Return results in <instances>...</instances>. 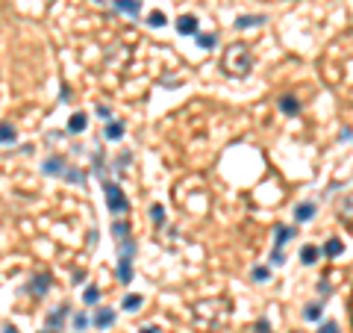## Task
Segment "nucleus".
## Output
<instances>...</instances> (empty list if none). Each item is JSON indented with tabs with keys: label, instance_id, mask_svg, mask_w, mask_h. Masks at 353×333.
<instances>
[{
	"label": "nucleus",
	"instance_id": "19",
	"mask_svg": "<svg viewBox=\"0 0 353 333\" xmlns=\"http://www.w3.org/2000/svg\"><path fill=\"white\" fill-rule=\"evenodd\" d=\"M141 304H144V298H141V295H124V304H121V307H124L127 313H135Z\"/></svg>",
	"mask_w": 353,
	"mask_h": 333
},
{
	"label": "nucleus",
	"instance_id": "22",
	"mask_svg": "<svg viewBox=\"0 0 353 333\" xmlns=\"http://www.w3.org/2000/svg\"><path fill=\"white\" fill-rule=\"evenodd\" d=\"M15 127H12V124H6V121H3V124H0V142H15Z\"/></svg>",
	"mask_w": 353,
	"mask_h": 333
},
{
	"label": "nucleus",
	"instance_id": "34",
	"mask_svg": "<svg viewBox=\"0 0 353 333\" xmlns=\"http://www.w3.org/2000/svg\"><path fill=\"white\" fill-rule=\"evenodd\" d=\"M3 333H18V331H15V328H6V331H3Z\"/></svg>",
	"mask_w": 353,
	"mask_h": 333
},
{
	"label": "nucleus",
	"instance_id": "23",
	"mask_svg": "<svg viewBox=\"0 0 353 333\" xmlns=\"http://www.w3.org/2000/svg\"><path fill=\"white\" fill-rule=\"evenodd\" d=\"M165 21H168V18H165V12H159V9L147 15V24H150V27H165Z\"/></svg>",
	"mask_w": 353,
	"mask_h": 333
},
{
	"label": "nucleus",
	"instance_id": "21",
	"mask_svg": "<svg viewBox=\"0 0 353 333\" xmlns=\"http://www.w3.org/2000/svg\"><path fill=\"white\" fill-rule=\"evenodd\" d=\"M112 233L118 236V242H127V239H129V227L124 224V221H115V224H112Z\"/></svg>",
	"mask_w": 353,
	"mask_h": 333
},
{
	"label": "nucleus",
	"instance_id": "20",
	"mask_svg": "<svg viewBox=\"0 0 353 333\" xmlns=\"http://www.w3.org/2000/svg\"><path fill=\"white\" fill-rule=\"evenodd\" d=\"M197 35V44H200V47H206V50H209V47H215V41H218V38H215V33H194Z\"/></svg>",
	"mask_w": 353,
	"mask_h": 333
},
{
	"label": "nucleus",
	"instance_id": "9",
	"mask_svg": "<svg viewBox=\"0 0 353 333\" xmlns=\"http://www.w3.org/2000/svg\"><path fill=\"white\" fill-rule=\"evenodd\" d=\"M294 236V227H286V224H277V239H274V251H283V245Z\"/></svg>",
	"mask_w": 353,
	"mask_h": 333
},
{
	"label": "nucleus",
	"instance_id": "7",
	"mask_svg": "<svg viewBox=\"0 0 353 333\" xmlns=\"http://www.w3.org/2000/svg\"><path fill=\"white\" fill-rule=\"evenodd\" d=\"M312 215H315V203H312V200H303V203L294 209V221H312Z\"/></svg>",
	"mask_w": 353,
	"mask_h": 333
},
{
	"label": "nucleus",
	"instance_id": "31",
	"mask_svg": "<svg viewBox=\"0 0 353 333\" xmlns=\"http://www.w3.org/2000/svg\"><path fill=\"white\" fill-rule=\"evenodd\" d=\"M68 180H77V183H83L86 177H83V174H77V171H68Z\"/></svg>",
	"mask_w": 353,
	"mask_h": 333
},
{
	"label": "nucleus",
	"instance_id": "14",
	"mask_svg": "<svg viewBox=\"0 0 353 333\" xmlns=\"http://www.w3.org/2000/svg\"><path fill=\"white\" fill-rule=\"evenodd\" d=\"M265 21H268L265 15H241V18L235 21V27H238V30H247V27H253V24H265Z\"/></svg>",
	"mask_w": 353,
	"mask_h": 333
},
{
	"label": "nucleus",
	"instance_id": "1",
	"mask_svg": "<svg viewBox=\"0 0 353 333\" xmlns=\"http://www.w3.org/2000/svg\"><path fill=\"white\" fill-rule=\"evenodd\" d=\"M221 68H224L227 74H233V77H247L250 68H253L250 50H247L244 44H233L224 53V59H221Z\"/></svg>",
	"mask_w": 353,
	"mask_h": 333
},
{
	"label": "nucleus",
	"instance_id": "27",
	"mask_svg": "<svg viewBox=\"0 0 353 333\" xmlns=\"http://www.w3.org/2000/svg\"><path fill=\"white\" fill-rule=\"evenodd\" d=\"M268 274H271V271H268V268H265V266L253 268V280H268Z\"/></svg>",
	"mask_w": 353,
	"mask_h": 333
},
{
	"label": "nucleus",
	"instance_id": "29",
	"mask_svg": "<svg viewBox=\"0 0 353 333\" xmlns=\"http://www.w3.org/2000/svg\"><path fill=\"white\" fill-rule=\"evenodd\" d=\"M97 115H100V118H112V109H109V106H97Z\"/></svg>",
	"mask_w": 353,
	"mask_h": 333
},
{
	"label": "nucleus",
	"instance_id": "25",
	"mask_svg": "<svg viewBox=\"0 0 353 333\" xmlns=\"http://www.w3.org/2000/svg\"><path fill=\"white\" fill-rule=\"evenodd\" d=\"M150 218H153V224H162V221H165V209H162V203H153V206H150Z\"/></svg>",
	"mask_w": 353,
	"mask_h": 333
},
{
	"label": "nucleus",
	"instance_id": "15",
	"mask_svg": "<svg viewBox=\"0 0 353 333\" xmlns=\"http://www.w3.org/2000/svg\"><path fill=\"white\" fill-rule=\"evenodd\" d=\"M280 109H283L286 115H297V112H300V103L291 98V95H283V98H280Z\"/></svg>",
	"mask_w": 353,
	"mask_h": 333
},
{
	"label": "nucleus",
	"instance_id": "32",
	"mask_svg": "<svg viewBox=\"0 0 353 333\" xmlns=\"http://www.w3.org/2000/svg\"><path fill=\"white\" fill-rule=\"evenodd\" d=\"M339 139H342V142H351V127H345V130H342V136H339Z\"/></svg>",
	"mask_w": 353,
	"mask_h": 333
},
{
	"label": "nucleus",
	"instance_id": "8",
	"mask_svg": "<svg viewBox=\"0 0 353 333\" xmlns=\"http://www.w3.org/2000/svg\"><path fill=\"white\" fill-rule=\"evenodd\" d=\"M118 277H121V283H129V280H132V263H129V254H121V260H118Z\"/></svg>",
	"mask_w": 353,
	"mask_h": 333
},
{
	"label": "nucleus",
	"instance_id": "13",
	"mask_svg": "<svg viewBox=\"0 0 353 333\" xmlns=\"http://www.w3.org/2000/svg\"><path fill=\"white\" fill-rule=\"evenodd\" d=\"M44 174H65V160L62 157H50V160H44Z\"/></svg>",
	"mask_w": 353,
	"mask_h": 333
},
{
	"label": "nucleus",
	"instance_id": "26",
	"mask_svg": "<svg viewBox=\"0 0 353 333\" xmlns=\"http://www.w3.org/2000/svg\"><path fill=\"white\" fill-rule=\"evenodd\" d=\"M97 298H100V289H97V286H89V289L83 292V301H86V304H97Z\"/></svg>",
	"mask_w": 353,
	"mask_h": 333
},
{
	"label": "nucleus",
	"instance_id": "5",
	"mask_svg": "<svg viewBox=\"0 0 353 333\" xmlns=\"http://www.w3.org/2000/svg\"><path fill=\"white\" fill-rule=\"evenodd\" d=\"M177 30L183 35H194L197 33V18L194 15H183V18H177Z\"/></svg>",
	"mask_w": 353,
	"mask_h": 333
},
{
	"label": "nucleus",
	"instance_id": "24",
	"mask_svg": "<svg viewBox=\"0 0 353 333\" xmlns=\"http://www.w3.org/2000/svg\"><path fill=\"white\" fill-rule=\"evenodd\" d=\"M86 328H89V316H86V313H77V316H74V331H86Z\"/></svg>",
	"mask_w": 353,
	"mask_h": 333
},
{
	"label": "nucleus",
	"instance_id": "6",
	"mask_svg": "<svg viewBox=\"0 0 353 333\" xmlns=\"http://www.w3.org/2000/svg\"><path fill=\"white\" fill-rule=\"evenodd\" d=\"M115 9L124 12V15H129V18H135V15L141 12V3H138V0H115Z\"/></svg>",
	"mask_w": 353,
	"mask_h": 333
},
{
	"label": "nucleus",
	"instance_id": "28",
	"mask_svg": "<svg viewBox=\"0 0 353 333\" xmlns=\"http://www.w3.org/2000/svg\"><path fill=\"white\" fill-rule=\"evenodd\" d=\"M318 333H339V325H336V322H327V325L318 328Z\"/></svg>",
	"mask_w": 353,
	"mask_h": 333
},
{
	"label": "nucleus",
	"instance_id": "18",
	"mask_svg": "<svg viewBox=\"0 0 353 333\" xmlns=\"http://www.w3.org/2000/svg\"><path fill=\"white\" fill-rule=\"evenodd\" d=\"M321 316H324V307H321V304H309V307L303 310V319H306V322H318Z\"/></svg>",
	"mask_w": 353,
	"mask_h": 333
},
{
	"label": "nucleus",
	"instance_id": "17",
	"mask_svg": "<svg viewBox=\"0 0 353 333\" xmlns=\"http://www.w3.org/2000/svg\"><path fill=\"white\" fill-rule=\"evenodd\" d=\"M300 260H303V266H312V263L318 260V248H315V245H303V251H300Z\"/></svg>",
	"mask_w": 353,
	"mask_h": 333
},
{
	"label": "nucleus",
	"instance_id": "30",
	"mask_svg": "<svg viewBox=\"0 0 353 333\" xmlns=\"http://www.w3.org/2000/svg\"><path fill=\"white\" fill-rule=\"evenodd\" d=\"M256 333H268V322H265V319H259L256 322Z\"/></svg>",
	"mask_w": 353,
	"mask_h": 333
},
{
	"label": "nucleus",
	"instance_id": "33",
	"mask_svg": "<svg viewBox=\"0 0 353 333\" xmlns=\"http://www.w3.org/2000/svg\"><path fill=\"white\" fill-rule=\"evenodd\" d=\"M141 333H159V328H153V325H150V328H141Z\"/></svg>",
	"mask_w": 353,
	"mask_h": 333
},
{
	"label": "nucleus",
	"instance_id": "2",
	"mask_svg": "<svg viewBox=\"0 0 353 333\" xmlns=\"http://www.w3.org/2000/svg\"><path fill=\"white\" fill-rule=\"evenodd\" d=\"M103 195H106V206H109V212H115V215H121V212L129 206V200L124 198V192H121L118 183H103Z\"/></svg>",
	"mask_w": 353,
	"mask_h": 333
},
{
	"label": "nucleus",
	"instance_id": "11",
	"mask_svg": "<svg viewBox=\"0 0 353 333\" xmlns=\"http://www.w3.org/2000/svg\"><path fill=\"white\" fill-rule=\"evenodd\" d=\"M86 124H89V118H86L83 112H74V115L68 118V133H83Z\"/></svg>",
	"mask_w": 353,
	"mask_h": 333
},
{
	"label": "nucleus",
	"instance_id": "3",
	"mask_svg": "<svg viewBox=\"0 0 353 333\" xmlns=\"http://www.w3.org/2000/svg\"><path fill=\"white\" fill-rule=\"evenodd\" d=\"M65 319H68V304H62V307H56L50 316H47V333H56L65 328Z\"/></svg>",
	"mask_w": 353,
	"mask_h": 333
},
{
	"label": "nucleus",
	"instance_id": "16",
	"mask_svg": "<svg viewBox=\"0 0 353 333\" xmlns=\"http://www.w3.org/2000/svg\"><path fill=\"white\" fill-rule=\"evenodd\" d=\"M342 251H345L342 239H327V242H324V254H327V257H339Z\"/></svg>",
	"mask_w": 353,
	"mask_h": 333
},
{
	"label": "nucleus",
	"instance_id": "12",
	"mask_svg": "<svg viewBox=\"0 0 353 333\" xmlns=\"http://www.w3.org/2000/svg\"><path fill=\"white\" fill-rule=\"evenodd\" d=\"M103 136H106L109 142L121 139V136H124V121H106V127H103Z\"/></svg>",
	"mask_w": 353,
	"mask_h": 333
},
{
	"label": "nucleus",
	"instance_id": "4",
	"mask_svg": "<svg viewBox=\"0 0 353 333\" xmlns=\"http://www.w3.org/2000/svg\"><path fill=\"white\" fill-rule=\"evenodd\" d=\"M115 325V310H97L95 313V328H100V331H106V328H112Z\"/></svg>",
	"mask_w": 353,
	"mask_h": 333
},
{
	"label": "nucleus",
	"instance_id": "10",
	"mask_svg": "<svg viewBox=\"0 0 353 333\" xmlns=\"http://www.w3.org/2000/svg\"><path fill=\"white\" fill-rule=\"evenodd\" d=\"M47 283H50V274H38V277H32V280H30V292L41 298V295L47 292Z\"/></svg>",
	"mask_w": 353,
	"mask_h": 333
}]
</instances>
